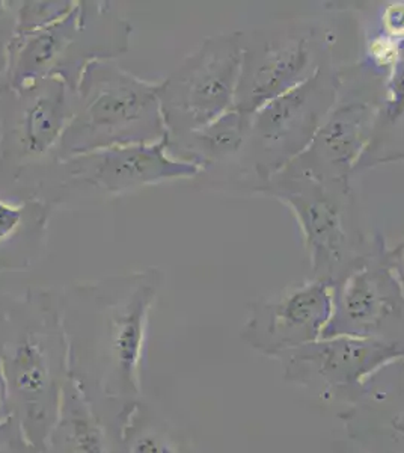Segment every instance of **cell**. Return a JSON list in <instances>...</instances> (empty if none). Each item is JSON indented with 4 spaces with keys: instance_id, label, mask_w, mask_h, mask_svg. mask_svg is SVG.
Returning a JSON list of instances; mask_svg holds the SVG:
<instances>
[{
    "instance_id": "obj_1",
    "label": "cell",
    "mask_w": 404,
    "mask_h": 453,
    "mask_svg": "<svg viewBox=\"0 0 404 453\" xmlns=\"http://www.w3.org/2000/svg\"><path fill=\"white\" fill-rule=\"evenodd\" d=\"M159 82H149L112 59L89 62L77 81L72 121L57 159L117 145L154 144L168 136Z\"/></svg>"
},
{
    "instance_id": "obj_2",
    "label": "cell",
    "mask_w": 404,
    "mask_h": 453,
    "mask_svg": "<svg viewBox=\"0 0 404 453\" xmlns=\"http://www.w3.org/2000/svg\"><path fill=\"white\" fill-rule=\"evenodd\" d=\"M130 34L127 21L111 16L106 4L77 2L76 8L61 20L20 42H6L0 94L10 91L21 97L53 76L76 89L79 76L89 62L127 52Z\"/></svg>"
},
{
    "instance_id": "obj_3",
    "label": "cell",
    "mask_w": 404,
    "mask_h": 453,
    "mask_svg": "<svg viewBox=\"0 0 404 453\" xmlns=\"http://www.w3.org/2000/svg\"><path fill=\"white\" fill-rule=\"evenodd\" d=\"M341 91L337 64L320 68L307 82L293 88L252 115L251 132L234 171L219 189L240 196L255 194L309 147Z\"/></svg>"
},
{
    "instance_id": "obj_4",
    "label": "cell",
    "mask_w": 404,
    "mask_h": 453,
    "mask_svg": "<svg viewBox=\"0 0 404 453\" xmlns=\"http://www.w3.org/2000/svg\"><path fill=\"white\" fill-rule=\"evenodd\" d=\"M254 196L277 200L292 211L302 234L312 279L337 284L371 247L352 222V188L331 185L297 171L282 170Z\"/></svg>"
},
{
    "instance_id": "obj_5",
    "label": "cell",
    "mask_w": 404,
    "mask_h": 453,
    "mask_svg": "<svg viewBox=\"0 0 404 453\" xmlns=\"http://www.w3.org/2000/svg\"><path fill=\"white\" fill-rule=\"evenodd\" d=\"M333 32L317 21H278L243 32L234 108L254 113L333 61Z\"/></svg>"
},
{
    "instance_id": "obj_6",
    "label": "cell",
    "mask_w": 404,
    "mask_h": 453,
    "mask_svg": "<svg viewBox=\"0 0 404 453\" xmlns=\"http://www.w3.org/2000/svg\"><path fill=\"white\" fill-rule=\"evenodd\" d=\"M243 61V31L224 32L202 42L160 81V108L168 138L201 129L236 104Z\"/></svg>"
},
{
    "instance_id": "obj_7",
    "label": "cell",
    "mask_w": 404,
    "mask_h": 453,
    "mask_svg": "<svg viewBox=\"0 0 404 453\" xmlns=\"http://www.w3.org/2000/svg\"><path fill=\"white\" fill-rule=\"evenodd\" d=\"M350 335L404 346V288L393 247L373 236L354 269L333 284V311L323 337Z\"/></svg>"
},
{
    "instance_id": "obj_8",
    "label": "cell",
    "mask_w": 404,
    "mask_h": 453,
    "mask_svg": "<svg viewBox=\"0 0 404 453\" xmlns=\"http://www.w3.org/2000/svg\"><path fill=\"white\" fill-rule=\"evenodd\" d=\"M382 83L354 76L348 87L341 83L337 104L302 155L284 170L311 175L331 185L352 188V175L358 170L369 147L379 109Z\"/></svg>"
},
{
    "instance_id": "obj_9",
    "label": "cell",
    "mask_w": 404,
    "mask_h": 453,
    "mask_svg": "<svg viewBox=\"0 0 404 453\" xmlns=\"http://www.w3.org/2000/svg\"><path fill=\"white\" fill-rule=\"evenodd\" d=\"M286 380L324 397H359L376 373L404 360V346L350 335L322 337L279 357Z\"/></svg>"
},
{
    "instance_id": "obj_10",
    "label": "cell",
    "mask_w": 404,
    "mask_h": 453,
    "mask_svg": "<svg viewBox=\"0 0 404 453\" xmlns=\"http://www.w3.org/2000/svg\"><path fill=\"white\" fill-rule=\"evenodd\" d=\"M333 311V284L311 279L252 303L241 339L267 357L322 339Z\"/></svg>"
},
{
    "instance_id": "obj_11",
    "label": "cell",
    "mask_w": 404,
    "mask_h": 453,
    "mask_svg": "<svg viewBox=\"0 0 404 453\" xmlns=\"http://www.w3.org/2000/svg\"><path fill=\"white\" fill-rule=\"evenodd\" d=\"M59 165L79 185L103 196H121L164 181L198 179L201 168L171 155L168 136L154 144L117 145L59 160Z\"/></svg>"
},
{
    "instance_id": "obj_12",
    "label": "cell",
    "mask_w": 404,
    "mask_h": 453,
    "mask_svg": "<svg viewBox=\"0 0 404 453\" xmlns=\"http://www.w3.org/2000/svg\"><path fill=\"white\" fill-rule=\"evenodd\" d=\"M21 97L27 98V104L14 129L21 157L35 159L57 153L72 121L74 89L64 79L53 76Z\"/></svg>"
},
{
    "instance_id": "obj_13",
    "label": "cell",
    "mask_w": 404,
    "mask_h": 453,
    "mask_svg": "<svg viewBox=\"0 0 404 453\" xmlns=\"http://www.w3.org/2000/svg\"><path fill=\"white\" fill-rule=\"evenodd\" d=\"M159 281H139L123 305L115 310L111 326V343L119 373L127 384L136 381L139 361L149 325V311L157 295Z\"/></svg>"
},
{
    "instance_id": "obj_14",
    "label": "cell",
    "mask_w": 404,
    "mask_h": 453,
    "mask_svg": "<svg viewBox=\"0 0 404 453\" xmlns=\"http://www.w3.org/2000/svg\"><path fill=\"white\" fill-rule=\"evenodd\" d=\"M404 162V55L385 79L369 147L358 170Z\"/></svg>"
},
{
    "instance_id": "obj_15",
    "label": "cell",
    "mask_w": 404,
    "mask_h": 453,
    "mask_svg": "<svg viewBox=\"0 0 404 453\" xmlns=\"http://www.w3.org/2000/svg\"><path fill=\"white\" fill-rule=\"evenodd\" d=\"M12 384L25 396L44 392L49 380V366L42 345L32 339L21 340L11 360Z\"/></svg>"
},
{
    "instance_id": "obj_16",
    "label": "cell",
    "mask_w": 404,
    "mask_h": 453,
    "mask_svg": "<svg viewBox=\"0 0 404 453\" xmlns=\"http://www.w3.org/2000/svg\"><path fill=\"white\" fill-rule=\"evenodd\" d=\"M77 2L59 0V2H21L16 17L14 29L8 42H20L26 36L35 34L55 21L68 16Z\"/></svg>"
},
{
    "instance_id": "obj_17",
    "label": "cell",
    "mask_w": 404,
    "mask_h": 453,
    "mask_svg": "<svg viewBox=\"0 0 404 453\" xmlns=\"http://www.w3.org/2000/svg\"><path fill=\"white\" fill-rule=\"evenodd\" d=\"M363 19V34H377L395 42L404 40V0L380 4L373 16Z\"/></svg>"
},
{
    "instance_id": "obj_18",
    "label": "cell",
    "mask_w": 404,
    "mask_h": 453,
    "mask_svg": "<svg viewBox=\"0 0 404 453\" xmlns=\"http://www.w3.org/2000/svg\"><path fill=\"white\" fill-rule=\"evenodd\" d=\"M26 211L23 204L0 200V245L10 242L20 233Z\"/></svg>"
},
{
    "instance_id": "obj_19",
    "label": "cell",
    "mask_w": 404,
    "mask_h": 453,
    "mask_svg": "<svg viewBox=\"0 0 404 453\" xmlns=\"http://www.w3.org/2000/svg\"><path fill=\"white\" fill-rule=\"evenodd\" d=\"M72 438L77 453H104L95 429L85 418H74L72 420Z\"/></svg>"
},
{
    "instance_id": "obj_20",
    "label": "cell",
    "mask_w": 404,
    "mask_h": 453,
    "mask_svg": "<svg viewBox=\"0 0 404 453\" xmlns=\"http://www.w3.org/2000/svg\"><path fill=\"white\" fill-rule=\"evenodd\" d=\"M132 453H177L171 444L166 443L164 440L157 435H142L138 441L133 444Z\"/></svg>"
},
{
    "instance_id": "obj_21",
    "label": "cell",
    "mask_w": 404,
    "mask_h": 453,
    "mask_svg": "<svg viewBox=\"0 0 404 453\" xmlns=\"http://www.w3.org/2000/svg\"><path fill=\"white\" fill-rule=\"evenodd\" d=\"M393 254H394L395 266H397L404 288V236L395 247H393Z\"/></svg>"
},
{
    "instance_id": "obj_22",
    "label": "cell",
    "mask_w": 404,
    "mask_h": 453,
    "mask_svg": "<svg viewBox=\"0 0 404 453\" xmlns=\"http://www.w3.org/2000/svg\"><path fill=\"white\" fill-rule=\"evenodd\" d=\"M389 425H391V429H393V433L397 435V438L404 441V411L400 412L395 418H391Z\"/></svg>"
},
{
    "instance_id": "obj_23",
    "label": "cell",
    "mask_w": 404,
    "mask_h": 453,
    "mask_svg": "<svg viewBox=\"0 0 404 453\" xmlns=\"http://www.w3.org/2000/svg\"><path fill=\"white\" fill-rule=\"evenodd\" d=\"M0 402H2V381H0Z\"/></svg>"
}]
</instances>
